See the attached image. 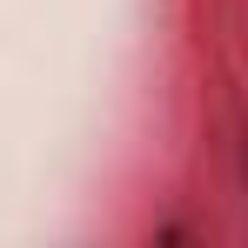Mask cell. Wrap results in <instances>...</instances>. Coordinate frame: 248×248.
Returning <instances> with one entry per match:
<instances>
[{
	"instance_id": "cell-1",
	"label": "cell",
	"mask_w": 248,
	"mask_h": 248,
	"mask_svg": "<svg viewBox=\"0 0 248 248\" xmlns=\"http://www.w3.org/2000/svg\"><path fill=\"white\" fill-rule=\"evenodd\" d=\"M242 181H248V141H242Z\"/></svg>"
}]
</instances>
